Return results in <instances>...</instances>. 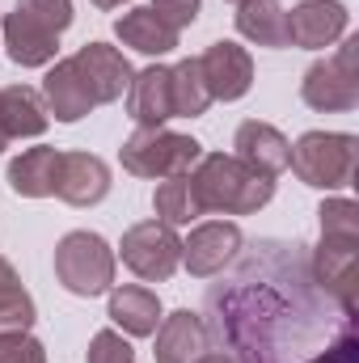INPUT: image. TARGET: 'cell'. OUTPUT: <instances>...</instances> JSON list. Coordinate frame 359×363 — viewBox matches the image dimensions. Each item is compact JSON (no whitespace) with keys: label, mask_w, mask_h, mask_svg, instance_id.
<instances>
[{"label":"cell","mask_w":359,"mask_h":363,"mask_svg":"<svg viewBox=\"0 0 359 363\" xmlns=\"http://www.w3.org/2000/svg\"><path fill=\"white\" fill-rule=\"evenodd\" d=\"M186 178L203 216H254L275 199V178L228 152H203Z\"/></svg>","instance_id":"6da1fadb"},{"label":"cell","mask_w":359,"mask_h":363,"mask_svg":"<svg viewBox=\"0 0 359 363\" xmlns=\"http://www.w3.org/2000/svg\"><path fill=\"white\" fill-rule=\"evenodd\" d=\"M203 157V144L194 135H178L170 127H136L123 148H118V161L127 174L136 178H182L194 169V161Z\"/></svg>","instance_id":"7a4b0ae2"},{"label":"cell","mask_w":359,"mask_h":363,"mask_svg":"<svg viewBox=\"0 0 359 363\" xmlns=\"http://www.w3.org/2000/svg\"><path fill=\"white\" fill-rule=\"evenodd\" d=\"M355 152L359 140L351 131H304L292 144L287 165L313 190H338V186H351L355 178Z\"/></svg>","instance_id":"3957f363"},{"label":"cell","mask_w":359,"mask_h":363,"mask_svg":"<svg viewBox=\"0 0 359 363\" xmlns=\"http://www.w3.org/2000/svg\"><path fill=\"white\" fill-rule=\"evenodd\" d=\"M55 279L64 283V291L93 300L114 287V250L106 245V237L77 228L55 245Z\"/></svg>","instance_id":"277c9868"},{"label":"cell","mask_w":359,"mask_h":363,"mask_svg":"<svg viewBox=\"0 0 359 363\" xmlns=\"http://www.w3.org/2000/svg\"><path fill=\"white\" fill-rule=\"evenodd\" d=\"M300 101L321 114H347L359 106V38H343V47L317 64H309L300 81Z\"/></svg>","instance_id":"5b68a950"},{"label":"cell","mask_w":359,"mask_h":363,"mask_svg":"<svg viewBox=\"0 0 359 363\" xmlns=\"http://www.w3.org/2000/svg\"><path fill=\"white\" fill-rule=\"evenodd\" d=\"M118 258H123V267L136 274V279L165 283L182 267V237L170 224H161V220H140V224H131L123 233Z\"/></svg>","instance_id":"8992f818"},{"label":"cell","mask_w":359,"mask_h":363,"mask_svg":"<svg viewBox=\"0 0 359 363\" xmlns=\"http://www.w3.org/2000/svg\"><path fill=\"white\" fill-rule=\"evenodd\" d=\"M355 254H359V233H330L321 228V245L313 254V279L343 304V313H355Z\"/></svg>","instance_id":"52a82bcc"},{"label":"cell","mask_w":359,"mask_h":363,"mask_svg":"<svg viewBox=\"0 0 359 363\" xmlns=\"http://www.w3.org/2000/svg\"><path fill=\"white\" fill-rule=\"evenodd\" d=\"M245 237L233 220H207V224H194L190 237L182 241V262L194 279H207V274H220L237 254H241Z\"/></svg>","instance_id":"ba28073f"},{"label":"cell","mask_w":359,"mask_h":363,"mask_svg":"<svg viewBox=\"0 0 359 363\" xmlns=\"http://www.w3.org/2000/svg\"><path fill=\"white\" fill-rule=\"evenodd\" d=\"M347 4L343 0H300L287 13V47H304V51H321L334 47L347 34Z\"/></svg>","instance_id":"9c48e42d"},{"label":"cell","mask_w":359,"mask_h":363,"mask_svg":"<svg viewBox=\"0 0 359 363\" xmlns=\"http://www.w3.org/2000/svg\"><path fill=\"white\" fill-rule=\"evenodd\" d=\"M199 72L207 81V93L211 101H241L250 85H254V60L245 47L237 43H211L203 55H199Z\"/></svg>","instance_id":"30bf717a"},{"label":"cell","mask_w":359,"mask_h":363,"mask_svg":"<svg viewBox=\"0 0 359 363\" xmlns=\"http://www.w3.org/2000/svg\"><path fill=\"white\" fill-rule=\"evenodd\" d=\"M110 194V165L93 152H60L55 169V199L68 207H97Z\"/></svg>","instance_id":"8fae6325"},{"label":"cell","mask_w":359,"mask_h":363,"mask_svg":"<svg viewBox=\"0 0 359 363\" xmlns=\"http://www.w3.org/2000/svg\"><path fill=\"white\" fill-rule=\"evenodd\" d=\"M72 60H77V68H81V77H85V85L93 93V106L118 101L131 85V77H136L127 55L118 47H110V43H85Z\"/></svg>","instance_id":"7c38bea8"},{"label":"cell","mask_w":359,"mask_h":363,"mask_svg":"<svg viewBox=\"0 0 359 363\" xmlns=\"http://www.w3.org/2000/svg\"><path fill=\"white\" fill-rule=\"evenodd\" d=\"M0 38H4V51L17 68H51L55 55H60V34H51L43 21H34L21 9H13L4 17Z\"/></svg>","instance_id":"4fadbf2b"},{"label":"cell","mask_w":359,"mask_h":363,"mask_svg":"<svg viewBox=\"0 0 359 363\" xmlns=\"http://www.w3.org/2000/svg\"><path fill=\"white\" fill-rule=\"evenodd\" d=\"M43 106L60 123H81L93 110V93L77 68V60H55L43 77Z\"/></svg>","instance_id":"5bb4252c"},{"label":"cell","mask_w":359,"mask_h":363,"mask_svg":"<svg viewBox=\"0 0 359 363\" xmlns=\"http://www.w3.org/2000/svg\"><path fill=\"white\" fill-rule=\"evenodd\" d=\"M51 114L43 106V93L30 85H4L0 89V152L13 140H38L47 131Z\"/></svg>","instance_id":"9a60e30c"},{"label":"cell","mask_w":359,"mask_h":363,"mask_svg":"<svg viewBox=\"0 0 359 363\" xmlns=\"http://www.w3.org/2000/svg\"><path fill=\"white\" fill-rule=\"evenodd\" d=\"M233 157L237 161H245L250 169H258V174H283L287 169V157H292V144H287V135L279 131V127H270L263 118H245L241 127H237V135H233Z\"/></svg>","instance_id":"2e32d148"},{"label":"cell","mask_w":359,"mask_h":363,"mask_svg":"<svg viewBox=\"0 0 359 363\" xmlns=\"http://www.w3.org/2000/svg\"><path fill=\"white\" fill-rule=\"evenodd\" d=\"M127 118L136 127H165L174 118V93H170V68L153 64L131 77L127 85Z\"/></svg>","instance_id":"e0dca14e"},{"label":"cell","mask_w":359,"mask_h":363,"mask_svg":"<svg viewBox=\"0 0 359 363\" xmlns=\"http://www.w3.org/2000/svg\"><path fill=\"white\" fill-rule=\"evenodd\" d=\"M207 355V325L199 313L178 308L157 325V363H194Z\"/></svg>","instance_id":"ac0fdd59"},{"label":"cell","mask_w":359,"mask_h":363,"mask_svg":"<svg viewBox=\"0 0 359 363\" xmlns=\"http://www.w3.org/2000/svg\"><path fill=\"white\" fill-rule=\"evenodd\" d=\"M110 321L123 334H131V338L157 334V325H161V300H157V291L140 287V283L110 287Z\"/></svg>","instance_id":"d6986e66"},{"label":"cell","mask_w":359,"mask_h":363,"mask_svg":"<svg viewBox=\"0 0 359 363\" xmlns=\"http://www.w3.org/2000/svg\"><path fill=\"white\" fill-rule=\"evenodd\" d=\"M55 169H60V148L38 144V148H26L21 157H13L4 178L13 186V194H21V199H51L55 194Z\"/></svg>","instance_id":"ffe728a7"},{"label":"cell","mask_w":359,"mask_h":363,"mask_svg":"<svg viewBox=\"0 0 359 363\" xmlns=\"http://www.w3.org/2000/svg\"><path fill=\"white\" fill-rule=\"evenodd\" d=\"M114 34H118L123 47H131V51H140V55H157V60L170 55V51L178 47V30H170L148 4L123 13V17L114 21Z\"/></svg>","instance_id":"44dd1931"},{"label":"cell","mask_w":359,"mask_h":363,"mask_svg":"<svg viewBox=\"0 0 359 363\" xmlns=\"http://www.w3.org/2000/svg\"><path fill=\"white\" fill-rule=\"evenodd\" d=\"M237 34L254 47H287V13L279 0H241L237 4Z\"/></svg>","instance_id":"7402d4cb"},{"label":"cell","mask_w":359,"mask_h":363,"mask_svg":"<svg viewBox=\"0 0 359 363\" xmlns=\"http://www.w3.org/2000/svg\"><path fill=\"white\" fill-rule=\"evenodd\" d=\"M34 321H38L34 296L21 287V279H17V271H13V262L0 254V338L30 334Z\"/></svg>","instance_id":"603a6c76"},{"label":"cell","mask_w":359,"mask_h":363,"mask_svg":"<svg viewBox=\"0 0 359 363\" xmlns=\"http://www.w3.org/2000/svg\"><path fill=\"white\" fill-rule=\"evenodd\" d=\"M170 93H174V118H199V114H207L211 93H207V81L199 72V55L178 60L170 68Z\"/></svg>","instance_id":"cb8c5ba5"},{"label":"cell","mask_w":359,"mask_h":363,"mask_svg":"<svg viewBox=\"0 0 359 363\" xmlns=\"http://www.w3.org/2000/svg\"><path fill=\"white\" fill-rule=\"evenodd\" d=\"M153 207H157V220L170 224V228H182L190 220H199V203H194V190H190V178H161L157 194H153Z\"/></svg>","instance_id":"d4e9b609"},{"label":"cell","mask_w":359,"mask_h":363,"mask_svg":"<svg viewBox=\"0 0 359 363\" xmlns=\"http://www.w3.org/2000/svg\"><path fill=\"white\" fill-rule=\"evenodd\" d=\"M85 363H136V347H131L118 330H97L89 338Z\"/></svg>","instance_id":"484cf974"},{"label":"cell","mask_w":359,"mask_h":363,"mask_svg":"<svg viewBox=\"0 0 359 363\" xmlns=\"http://www.w3.org/2000/svg\"><path fill=\"white\" fill-rule=\"evenodd\" d=\"M17 9L21 13H30L34 21H43L51 34H64L68 26H72V0H17Z\"/></svg>","instance_id":"4316f807"},{"label":"cell","mask_w":359,"mask_h":363,"mask_svg":"<svg viewBox=\"0 0 359 363\" xmlns=\"http://www.w3.org/2000/svg\"><path fill=\"white\" fill-rule=\"evenodd\" d=\"M317 216H321V228L330 233H359V207L351 199H326Z\"/></svg>","instance_id":"83f0119b"},{"label":"cell","mask_w":359,"mask_h":363,"mask_svg":"<svg viewBox=\"0 0 359 363\" xmlns=\"http://www.w3.org/2000/svg\"><path fill=\"white\" fill-rule=\"evenodd\" d=\"M0 363H47V347L30 334L0 338Z\"/></svg>","instance_id":"f1b7e54d"},{"label":"cell","mask_w":359,"mask_h":363,"mask_svg":"<svg viewBox=\"0 0 359 363\" xmlns=\"http://www.w3.org/2000/svg\"><path fill=\"white\" fill-rule=\"evenodd\" d=\"M148 9H153V13L170 26V30H178V34H182L186 26H194V17H199L203 0H153Z\"/></svg>","instance_id":"f546056e"},{"label":"cell","mask_w":359,"mask_h":363,"mask_svg":"<svg viewBox=\"0 0 359 363\" xmlns=\"http://www.w3.org/2000/svg\"><path fill=\"white\" fill-rule=\"evenodd\" d=\"M309 363H359L355 334H351V330H343V334H338V342H330L321 355H313Z\"/></svg>","instance_id":"4dcf8cb0"},{"label":"cell","mask_w":359,"mask_h":363,"mask_svg":"<svg viewBox=\"0 0 359 363\" xmlns=\"http://www.w3.org/2000/svg\"><path fill=\"white\" fill-rule=\"evenodd\" d=\"M194 363H237V359H233V355H220V351H216V355H199Z\"/></svg>","instance_id":"1f68e13d"},{"label":"cell","mask_w":359,"mask_h":363,"mask_svg":"<svg viewBox=\"0 0 359 363\" xmlns=\"http://www.w3.org/2000/svg\"><path fill=\"white\" fill-rule=\"evenodd\" d=\"M93 4H97V9H123L127 0H93Z\"/></svg>","instance_id":"d6a6232c"},{"label":"cell","mask_w":359,"mask_h":363,"mask_svg":"<svg viewBox=\"0 0 359 363\" xmlns=\"http://www.w3.org/2000/svg\"><path fill=\"white\" fill-rule=\"evenodd\" d=\"M228 4H241V0H228Z\"/></svg>","instance_id":"836d02e7"}]
</instances>
